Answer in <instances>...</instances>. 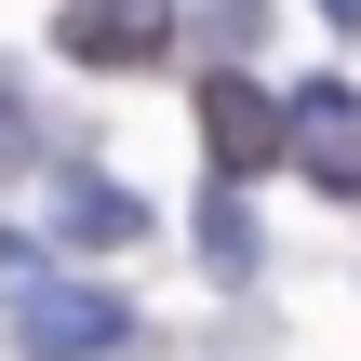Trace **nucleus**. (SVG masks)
<instances>
[{
    "label": "nucleus",
    "mask_w": 361,
    "mask_h": 361,
    "mask_svg": "<svg viewBox=\"0 0 361 361\" xmlns=\"http://www.w3.org/2000/svg\"><path fill=\"white\" fill-rule=\"evenodd\" d=\"M201 147H214V174L241 188V174L295 161V121H281V94H255L241 67H201Z\"/></svg>",
    "instance_id": "nucleus-1"
},
{
    "label": "nucleus",
    "mask_w": 361,
    "mask_h": 361,
    "mask_svg": "<svg viewBox=\"0 0 361 361\" xmlns=\"http://www.w3.org/2000/svg\"><path fill=\"white\" fill-rule=\"evenodd\" d=\"M13 335H27L40 361H107V348H134V308L94 295V281H40V295L13 308Z\"/></svg>",
    "instance_id": "nucleus-2"
},
{
    "label": "nucleus",
    "mask_w": 361,
    "mask_h": 361,
    "mask_svg": "<svg viewBox=\"0 0 361 361\" xmlns=\"http://www.w3.org/2000/svg\"><path fill=\"white\" fill-rule=\"evenodd\" d=\"M80 67H161V40H174V0H67V27H54Z\"/></svg>",
    "instance_id": "nucleus-3"
},
{
    "label": "nucleus",
    "mask_w": 361,
    "mask_h": 361,
    "mask_svg": "<svg viewBox=\"0 0 361 361\" xmlns=\"http://www.w3.org/2000/svg\"><path fill=\"white\" fill-rule=\"evenodd\" d=\"M281 121H295V161H308L322 188H361V94H335V80H308V94H295Z\"/></svg>",
    "instance_id": "nucleus-4"
},
{
    "label": "nucleus",
    "mask_w": 361,
    "mask_h": 361,
    "mask_svg": "<svg viewBox=\"0 0 361 361\" xmlns=\"http://www.w3.org/2000/svg\"><path fill=\"white\" fill-rule=\"evenodd\" d=\"M54 228H67V241H134V188H107V174H54Z\"/></svg>",
    "instance_id": "nucleus-5"
},
{
    "label": "nucleus",
    "mask_w": 361,
    "mask_h": 361,
    "mask_svg": "<svg viewBox=\"0 0 361 361\" xmlns=\"http://www.w3.org/2000/svg\"><path fill=\"white\" fill-rule=\"evenodd\" d=\"M201 255H214V268H228V281H241V268H255V228H241V201H214V214H201Z\"/></svg>",
    "instance_id": "nucleus-6"
},
{
    "label": "nucleus",
    "mask_w": 361,
    "mask_h": 361,
    "mask_svg": "<svg viewBox=\"0 0 361 361\" xmlns=\"http://www.w3.org/2000/svg\"><path fill=\"white\" fill-rule=\"evenodd\" d=\"M27 161H40V121H27V94L0 80V174H27Z\"/></svg>",
    "instance_id": "nucleus-7"
},
{
    "label": "nucleus",
    "mask_w": 361,
    "mask_h": 361,
    "mask_svg": "<svg viewBox=\"0 0 361 361\" xmlns=\"http://www.w3.org/2000/svg\"><path fill=\"white\" fill-rule=\"evenodd\" d=\"M0 281H27V241H13V228H0Z\"/></svg>",
    "instance_id": "nucleus-8"
},
{
    "label": "nucleus",
    "mask_w": 361,
    "mask_h": 361,
    "mask_svg": "<svg viewBox=\"0 0 361 361\" xmlns=\"http://www.w3.org/2000/svg\"><path fill=\"white\" fill-rule=\"evenodd\" d=\"M322 13H335V27H361V0H322Z\"/></svg>",
    "instance_id": "nucleus-9"
}]
</instances>
